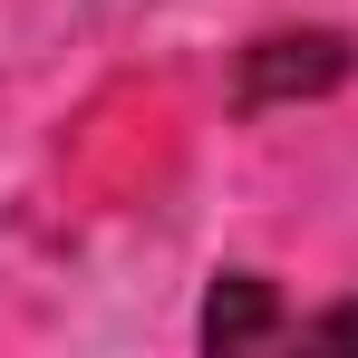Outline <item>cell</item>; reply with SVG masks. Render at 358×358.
Here are the masks:
<instances>
[{
  "instance_id": "6da1fadb",
  "label": "cell",
  "mask_w": 358,
  "mask_h": 358,
  "mask_svg": "<svg viewBox=\"0 0 358 358\" xmlns=\"http://www.w3.org/2000/svg\"><path fill=\"white\" fill-rule=\"evenodd\" d=\"M349 78V39L339 29H271V39H252L233 68V107H291V97H329Z\"/></svg>"
},
{
  "instance_id": "7a4b0ae2",
  "label": "cell",
  "mask_w": 358,
  "mask_h": 358,
  "mask_svg": "<svg viewBox=\"0 0 358 358\" xmlns=\"http://www.w3.org/2000/svg\"><path fill=\"white\" fill-rule=\"evenodd\" d=\"M252 339H281V300L262 271H223L203 300V349H252Z\"/></svg>"
},
{
  "instance_id": "3957f363",
  "label": "cell",
  "mask_w": 358,
  "mask_h": 358,
  "mask_svg": "<svg viewBox=\"0 0 358 358\" xmlns=\"http://www.w3.org/2000/svg\"><path fill=\"white\" fill-rule=\"evenodd\" d=\"M310 339H358V300H339V310H320V320H310Z\"/></svg>"
}]
</instances>
